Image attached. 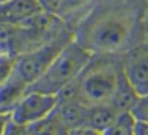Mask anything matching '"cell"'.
Masks as SVG:
<instances>
[{
	"label": "cell",
	"mask_w": 148,
	"mask_h": 135,
	"mask_svg": "<svg viewBox=\"0 0 148 135\" xmlns=\"http://www.w3.org/2000/svg\"><path fill=\"white\" fill-rule=\"evenodd\" d=\"M118 109L112 103H101V105H89L86 112L85 127H91L95 130H105L118 115Z\"/></svg>",
	"instance_id": "10"
},
{
	"label": "cell",
	"mask_w": 148,
	"mask_h": 135,
	"mask_svg": "<svg viewBox=\"0 0 148 135\" xmlns=\"http://www.w3.org/2000/svg\"><path fill=\"white\" fill-rule=\"evenodd\" d=\"M71 135H102V132L91 127H79V128H73L71 131Z\"/></svg>",
	"instance_id": "18"
},
{
	"label": "cell",
	"mask_w": 148,
	"mask_h": 135,
	"mask_svg": "<svg viewBox=\"0 0 148 135\" xmlns=\"http://www.w3.org/2000/svg\"><path fill=\"white\" fill-rule=\"evenodd\" d=\"M121 66L125 78L141 96L148 93V43L132 46L121 53Z\"/></svg>",
	"instance_id": "7"
},
{
	"label": "cell",
	"mask_w": 148,
	"mask_h": 135,
	"mask_svg": "<svg viewBox=\"0 0 148 135\" xmlns=\"http://www.w3.org/2000/svg\"><path fill=\"white\" fill-rule=\"evenodd\" d=\"M135 135H148V122H135Z\"/></svg>",
	"instance_id": "19"
},
{
	"label": "cell",
	"mask_w": 148,
	"mask_h": 135,
	"mask_svg": "<svg viewBox=\"0 0 148 135\" xmlns=\"http://www.w3.org/2000/svg\"><path fill=\"white\" fill-rule=\"evenodd\" d=\"M19 29V53L33 50L36 47L46 45L48 42L58 38L68 27L65 25V17L56 13L39 12L23 25L17 26Z\"/></svg>",
	"instance_id": "5"
},
{
	"label": "cell",
	"mask_w": 148,
	"mask_h": 135,
	"mask_svg": "<svg viewBox=\"0 0 148 135\" xmlns=\"http://www.w3.org/2000/svg\"><path fill=\"white\" fill-rule=\"evenodd\" d=\"M94 56L95 53L73 38L62 47L43 75L29 88V90L58 95L82 73Z\"/></svg>",
	"instance_id": "3"
},
{
	"label": "cell",
	"mask_w": 148,
	"mask_h": 135,
	"mask_svg": "<svg viewBox=\"0 0 148 135\" xmlns=\"http://www.w3.org/2000/svg\"><path fill=\"white\" fill-rule=\"evenodd\" d=\"M3 135H30V132H29V127L27 125L17 124V122L12 121V118H10V122L7 124Z\"/></svg>",
	"instance_id": "15"
},
{
	"label": "cell",
	"mask_w": 148,
	"mask_h": 135,
	"mask_svg": "<svg viewBox=\"0 0 148 135\" xmlns=\"http://www.w3.org/2000/svg\"><path fill=\"white\" fill-rule=\"evenodd\" d=\"M121 53L95 55L71 84L75 95L86 105L111 103L122 78Z\"/></svg>",
	"instance_id": "2"
},
{
	"label": "cell",
	"mask_w": 148,
	"mask_h": 135,
	"mask_svg": "<svg viewBox=\"0 0 148 135\" xmlns=\"http://www.w3.org/2000/svg\"><path fill=\"white\" fill-rule=\"evenodd\" d=\"M42 12L38 0H9L0 4V23L20 26Z\"/></svg>",
	"instance_id": "8"
},
{
	"label": "cell",
	"mask_w": 148,
	"mask_h": 135,
	"mask_svg": "<svg viewBox=\"0 0 148 135\" xmlns=\"http://www.w3.org/2000/svg\"><path fill=\"white\" fill-rule=\"evenodd\" d=\"M131 114L134 115V118L137 121L148 122V93L138 96L135 105L131 109Z\"/></svg>",
	"instance_id": "14"
},
{
	"label": "cell",
	"mask_w": 148,
	"mask_h": 135,
	"mask_svg": "<svg viewBox=\"0 0 148 135\" xmlns=\"http://www.w3.org/2000/svg\"><path fill=\"white\" fill-rule=\"evenodd\" d=\"M14 62H16L14 55L0 52V85L4 84L7 81V78L12 75V72L14 69Z\"/></svg>",
	"instance_id": "13"
},
{
	"label": "cell",
	"mask_w": 148,
	"mask_h": 135,
	"mask_svg": "<svg viewBox=\"0 0 148 135\" xmlns=\"http://www.w3.org/2000/svg\"><path fill=\"white\" fill-rule=\"evenodd\" d=\"M30 135H71L72 128L63 119L58 106L45 118L27 125Z\"/></svg>",
	"instance_id": "9"
},
{
	"label": "cell",
	"mask_w": 148,
	"mask_h": 135,
	"mask_svg": "<svg viewBox=\"0 0 148 135\" xmlns=\"http://www.w3.org/2000/svg\"><path fill=\"white\" fill-rule=\"evenodd\" d=\"M137 119L131 111H124L116 115V118L101 132L102 135H135Z\"/></svg>",
	"instance_id": "11"
},
{
	"label": "cell",
	"mask_w": 148,
	"mask_h": 135,
	"mask_svg": "<svg viewBox=\"0 0 148 135\" xmlns=\"http://www.w3.org/2000/svg\"><path fill=\"white\" fill-rule=\"evenodd\" d=\"M4 1H9V0H0V4H1V3H4Z\"/></svg>",
	"instance_id": "21"
},
{
	"label": "cell",
	"mask_w": 148,
	"mask_h": 135,
	"mask_svg": "<svg viewBox=\"0 0 148 135\" xmlns=\"http://www.w3.org/2000/svg\"><path fill=\"white\" fill-rule=\"evenodd\" d=\"M56 106H58V95L38 92V90H27L10 112V118L17 124L30 125L45 118Z\"/></svg>",
	"instance_id": "6"
},
{
	"label": "cell",
	"mask_w": 148,
	"mask_h": 135,
	"mask_svg": "<svg viewBox=\"0 0 148 135\" xmlns=\"http://www.w3.org/2000/svg\"><path fill=\"white\" fill-rule=\"evenodd\" d=\"M72 39H73V33H71L66 29L58 38L48 42L46 45L17 55L12 76L19 84H22L29 89L43 75V72L48 69L55 56L62 50V47Z\"/></svg>",
	"instance_id": "4"
},
{
	"label": "cell",
	"mask_w": 148,
	"mask_h": 135,
	"mask_svg": "<svg viewBox=\"0 0 148 135\" xmlns=\"http://www.w3.org/2000/svg\"><path fill=\"white\" fill-rule=\"evenodd\" d=\"M9 122H10V114H0V135H3Z\"/></svg>",
	"instance_id": "20"
},
{
	"label": "cell",
	"mask_w": 148,
	"mask_h": 135,
	"mask_svg": "<svg viewBox=\"0 0 148 135\" xmlns=\"http://www.w3.org/2000/svg\"><path fill=\"white\" fill-rule=\"evenodd\" d=\"M131 33L130 13L116 7H101L79 25L73 38L95 55H118L127 50Z\"/></svg>",
	"instance_id": "1"
},
{
	"label": "cell",
	"mask_w": 148,
	"mask_h": 135,
	"mask_svg": "<svg viewBox=\"0 0 148 135\" xmlns=\"http://www.w3.org/2000/svg\"><path fill=\"white\" fill-rule=\"evenodd\" d=\"M0 52L17 56V53H19V29H17V26L0 23Z\"/></svg>",
	"instance_id": "12"
},
{
	"label": "cell",
	"mask_w": 148,
	"mask_h": 135,
	"mask_svg": "<svg viewBox=\"0 0 148 135\" xmlns=\"http://www.w3.org/2000/svg\"><path fill=\"white\" fill-rule=\"evenodd\" d=\"M42 10L43 12H49V13H56L60 14V9H62V0H38Z\"/></svg>",
	"instance_id": "17"
},
{
	"label": "cell",
	"mask_w": 148,
	"mask_h": 135,
	"mask_svg": "<svg viewBox=\"0 0 148 135\" xmlns=\"http://www.w3.org/2000/svg\"><path fill=\"white\" fill-rule=\"evenodd\" d=\"M89 0H62V9H60V16L65 17V14L81 9L82 6H85Z\"/></svg>",
	"instance_id": "16"
}]
</instances>
